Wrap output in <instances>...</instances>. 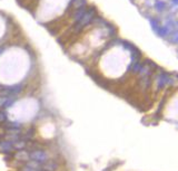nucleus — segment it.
I'll use <instances>...</instances> for the list:
<instances>
[{
    "label": "nucleus",
    "mask_w": 178,
    "mask_h": 171,
    "mask_svg": "<svg viewBox=\"0 0 178 171\" xmlns=\"http://www.w3.org/2000/svg\"><path fill=\"white\" fill-rule=\"evenodd\" d=\"M30 57L28 53L19 47L5 50L0 55V82L2 84H16L28 73Z\"/></svg>",
    "instance_id": "nucleus-1"
},
{
    "label": "nucleus",
    "mask_w": 178,
    "mask_h": 171,
    "mask_svg": "<svg viewBox=\"0 0 178 171\" xmlns=\"http://www.w3.org/2000/svg\"><path fill=\"white\" fill-rule=\"evenodd\" d=\"M70 0H40L37 17L40 22H50L64 11Z\"/></svg>",
    "instance_id": "nucleus-2"
},
{
    "label": "nucleus",
    "mask_w": 178,
    "mask_h": 171,
    "mask_svg": "<svg viewBox=\"0 0 178 171\" xmlns=\"http://www.w3.org/2000/svg\"><path fill=\"white\" fill-rule=\"evenodd\" d=\"M100 66L108 75H117L124 71L126 66V57L120 49H114L102 57Z\"/></svg>",
    "instance_id": "nucleus-3"
},
{
    "label": "nucleus",
    "mask_w": 178,
    "mask_h": 171,
    "mask_svg": "<svg viewBox=\"0 0 178 171\" xmlns=\"http://www.w3.org/2000/svg\"><path fill=\"white\" fill-rule=\"evenodd\" d=\"M36 111H37V103L35 101L25 100L17 103L12 107L11 113H12V116L14 119L26 121V120H28L35 115Z\"/></svg>",
    "instance_id": "nucleus-4"
},
{
    "label": "nucleus",
    "mask_w": 178,
    "mask_h": 171,
    "mask_svg": "<svg viewBox=\"0 0 178 171\" xmlns=\"http://www.w3.org/2000/svg\"><path fill=\"white\" fill-rule=\"evenodd\" d=\"M5 30H6V24H5V20L0 17V38L3 36Z\"/></svg>",
    "instance_id": "nucleus-5"
}]
</instances>
